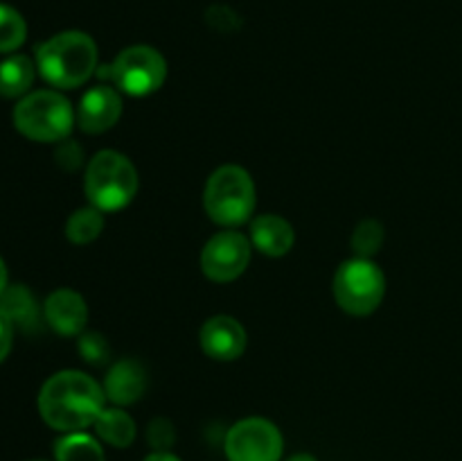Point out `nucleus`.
<instances>
[{"label": "nucleus", "mask_w": 462, "mask_h": 461, "mask_svg": "<svg viewBox=\"0 0 462 461\" xmlns=\"http://www.w3.org/2000/svg\"><path fill=\"white\" fill-rule=\"evenodd\" d=\"M106 393L81 371H59L41 387L39 411L50 428L59 432H79L95 425L102 414Z\"/></svg>", "instance_id": "obj_1"}, {"label": "nucleus", "mask_w": 462, "mask_h": 461, "mask_svg": "<svg viewBox=\"0 0 462 461\" xmlns=\"http://www.w3.org/2000/svg\"><path fill=\"white\" fill-rule=\"evenodd\" d=\"M36 68L48 84L77 89L86 84L97 68V45L84 32H61L39 45Z\"/></svg>", "instance_id": "obj_2"}, {"label": "nucleus", "mask_w": 462, "mask_h": 461, "mask_svg": "<svg viewBox=\"0 0 462 461\" xmlns=\"http://www.w3.org/2000/svg\"><path fill=\"white\" fill-rule=\"evenodd\" d=\"M84 190L90 206L102 212H116L129 206L138 193V172L125 154L102 149L90 158L84 176Z\"/></svg>", "instance_id": "obj_3"}, {"label": "nucleus", "mask_w": 462, "mask_h": 461, "mask_svg": "<svg viewBox=\"0 0 462 461\" xmlns=\"http://www.w3.org/2000/svg\"><path fill=\"white\" fill-rule=\"evenodd\" d=\"M203 206L208 217L226 229L246 224L255 211L253 176L239 165H221L208 179Z\"/></svg>", "instance_id": "obj_4"}, {"label": "nucleus", "mask_w": 462, "mask_h": 461, "mask_svg": "<svg viewBox=\"0 0 462 461\" xmlns=\"http://www.w3.org/2000/svg\"><path fill=\"white\" fill-rule=\"evenodd\" d=\"M14 125L25 138L36 143H59L72 131L75 111L57 90H36L16 104Z\"/></svg>", "instance_id": "obj_5"}, {"label": "nucleus", "mask_w": 462, "mask_h": 461, "mask_svg": "<svg viewBox=\"0 0 462 461\" xmlns=\"http://www.w3.org/2000/svg\"><path fill=\"white\" fill-rule=\"evenodd\" d=\"M386 292L383 271L365 258L343 262L334 274V298L352 316H368L382 306Z\"/></svg>", "instance_id": "obj_6"}, {"label": "nucleus", "mask_w": 462, "mask_h": 461, "mask_svg": "<svg viewBox=\"0 0 462 461\" xmlns=\"http://www.w3.org/2000/svg\"><path fill=\"white\" fill-rule=\"evenodd\" d=\"M108 77L122 93L144 98L165 84L167 61L152 45H131L108 66Z\"/></svg>", "instance_id": "obj_7"}, {"label": "nucleus", "mask_w": 462, "mask_h": 461, "mask_svg": "<svg viewBox=\"0 0 462 461\" xmlns=\"http://www.w3.org/2000/svg\"><path fill=\"white\" fill-rule=\"evenodd\" d=\"M228 461H280L282 434L266 419H244L226 434Z\"/></svg>", "instance_id": "obj_8"}, {"label": "nucleus", "mask_w": 462, "mask_h": 461, "mask_svg": "<svg viewBox=\"0 0 462 461\" xmlns=\"http://www.w3.org/2000/svg\"><path fill=\"white\" fill-rule=\"evenodd\" d=\"M253 242L239 230L215 233L201 251V269L212 283H230L246 271Z\"/></svg>", "instance_id": "obj_9"}, {"label": "nucleus", "mask_w": 462, "mask_h": 461, "mask_svg": "<svg viewBox=\"0 0 462 461\" xmlns=\"http://www.w3.org/2000/svg\"><path fill=\"white\" fill-rule=\"evenodd\" d=\"M203 353L217 362L239 360L246 351V330L235 316L217 315L201 325L199 333Z\"/></svg>", "instance_id": "obj_10"}, {"label": "nucleus", "mask_w": 462, "mask_h": 461, "mask_svg": "<svg viewBox=\"0 0 462 461\" xmlns=\"http://www.w3.org/2000/svg\"><path fill=\"white\" fill-rule=\"evenodd\" d=\"M122 116V98L113 86H93L81 98L77 122L86 134H104Z\"/></svg>", "instance_id": "obj_11"}, {"label": "nucleus", "mask_w": 462, "mask_h": 461, "mask_svg": "<svg viewBox=\"0 0 462 461\" xmlns=\"http://www.w3.org/2000/svg\"><path fill=\"white\" fill-rule=\"evenodd\" d=\"M45 321L63 337H77L84 333L88 321V306L75 289H57L45 301Z\"/></svg>", "instance_id": "obj_12"}, {"label": "nucleus", "mask_w": 462, "mask_h": 461, "mask_svg": "<svg viewBox=\"0 0 462 461\" xmlns=\"http://www.w3.org/2000/svg\"><path fill=\"white\" fill-rule=\"evenodd\" d=\"M147 391V371L138 360H120L111 366L104 382V393L116 405H131Z\"/></svg>", "instance_id": "obj_13"}, {"label": "nucleus", "mask_w": 462, "mask_h": 461, "mask_svg": "<svg viewBox=\"0 0 462 461\" xmlns=\"http://www.w3.org/2000/svg\"><path fill=\"white\" fill-rule=\"evenodd\" d=\"M293 240H296L293 226L284 217L266 212V215H257L251 221V242L264 256H287L293 247Z\"/></svg>", "instance_id": "obj_14"}, {"label": "nucleus", "mask_w": 462, "mask_h": 461, "mask_svg": "<svg viewBox=\"0 0 462 461\" xmlns=\"http://www.w3.org/2000/svg\"><path fill=\"white\" fill-rule=\"evenodd\" d=\"M0 315L12 325L32 330L39 321V307L25 285H7V289L0 294Z\"/></svg>", "instance_id": "obj_15"}, {"label": "nucleus", "mask_w": 462, "mask_h": 461, "mask_svg": "<svg viewBox=\"0 0 462 461\" xmlns=\"http://www.w3.org/2000/svg\"><path fill=\"white\" fill-rule=\"evenodd\" d=\"M34 81V63L25 54H14L0 63V95L21 98Z\"/></svg>", "instance_id": "obj_16"}, {"label": "nucleus", "mask_w": 462, "mask_h": 461, "mask_svg": "<svg viewBox=\"0 0 462 461\" xmlns=\"http://www.w3.org/2000/svg\"><path fill=\"white\" fill-rule=\"evenodd\" d=\"M95 429H97L99 438H104L113 447L131 446L135 438L134 419L125 409H117V407H111V409L104 407L102 414L95 420Z\"/></svg>", "instance_id": "obj_17"}, {"label": "nucleus", "mask_w": 462, "mask_h": 461, "mask_svg": "<svg viewBox=\"0 0 462 461\" xmlns=\"http://www.w3.org/2000/svg\"><path fill=\"white\" fill-rule=\"evenodd\" d=\"M57 461H106L102 446L93 437L81 432H68L54 446Z\"/></svg>", "instance_id": "obj_18"}, {"label": "nucleus", "mask_w": 462, "mask_h": 461, "mask_svg": "<svg viewBox=\"0 0 462 461\" xmlns=\"http://www.w3.org/2000/svg\"><path fill=\"white\" fill-rule=\"evenodd\" d=\"M104 229V212L95 206L79 208L72 212L66 221V235L75 244H88L102 233Z\"/></svg>", "instance_id": "obj_19"}, {"label": "nucleus", "mask_w": 462, "mask_h": 461, "mask_svg": "<svg viewBox=\"0 0 462 461\" xmlns=\"http://www.w3.org/2000/svg\"><path fill=\"white\" fill-rule=\"evenodd\" d=\"M27 36V25L21 14L9 5L0 3V52L21 48Z\"/></svg>", "instance_id": "obj_20"}, {"label": "nucleus", "mask_w": 462, "mask_h": 461, "mask_svg": "<svg viewBox=\"0 0 462 461\" xmlns=\"http://www.w3.org/2000/svg\"><path fill=\"white\" fill-rule=\"evenodd\" d=\"M383 244V224L377 220H364L356 224L355 233H352V251L356 258H370L379 253Z\"/></svg>", "instance_id": "obj_21"}, {"label": "nucleus", "mask_w": 462, "mask_h": 461, "mask_svg": "<svg viewBox=\"0 0 462 461\" xmlns=\"http://www.w3.org/2000/svg\"><path fill=\"white\" fill-rule=\"evenodd\" d=\"M79 353L86 362L90 364H104L108 360V348L106 339L99 333H81L79 334Z\"/></svg>", "instance_id": "obj_22"}, {"label": "nucleus", "mask_w": 462, "mask_h": 461, "mask_svg": "<svg viewBox=\"0 0 462 461\" xmlns=\"http://www.w3.org/2000/svg\"><path fill=\"white\" fill-rule=\"evenodd\" d=\"M9 348H12V324L0 315V362L7 357Z\"/></svg>", "instance_id": "obj_23"}, {"label": "nucleus", "mask_w": 462, "mask_h": 461, "mask_svg": "<svg viewBox=\"0 0 462 461\" xmlns=\"http://www.w3.org/2000/svg\"><path fill=\"white\" fill-rule=\"evenodd\" d=\"M144 461H180L179 456H174V455H170V452H153V455H149L147 459Z\"/></svg>", "instance_id": "obj_24"}, {"label": "nucleus", "mask_w": 462, "mask_h": 461, "mask_svg": "<svg viewBox=\"0 0 462 461\" xmlns=\"http://www.w3.org/2000/svg\"><path fill=\"white\" fill-rule=\"evenodd\" d=\"M7 289V267H5L3 258H0V294Z\"/></svg>", "instance_id": "obj_25"}, {"label": "nucleus", "mask_w": 462, "mask_h": 461, "mask_svg": "<svg viewBox=\"0 0 462 461\" xmlns=\"http://www.w3.org/2000/svg\"><path fill=\"white\" fill-rule=\"evenodd\" d=\"M287 461H316V459L311 455H293L291 459H287Z\"/></svg>", "instance_id": "obj_26"}]
</instances>
